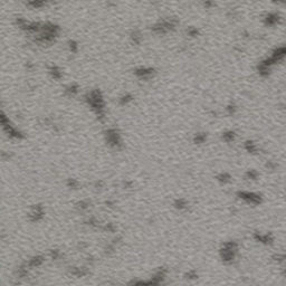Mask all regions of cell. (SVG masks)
<instances>
[{
  "label": "cell",
  "instance_id": "cell-1",
  "mask_svg": "<svg viewBox=\"0 0 286 286\" xmlns=\"http://www.w3.org/2000/svg\"><path fill=\"white\" fill-rule=\"evenodd\" d=\"M238 249V244L236 241H228L224 244L221 250H220V256L225 263H233L235 259L236 253Z\"/></svg>",
  "mask_w": 286,
  "mask_h": 286
},
{
  "label": "cell",
  "instance_id": "cell-2",
  "mask_svg": "<svg viewBox=\"0 0 286 286\" xmlns=\"http://www.w3.org/2000/svg\"><path fill=\"white\" fill-rule=\"evenodd\" d=\"M237 196L244 200L247 204H252V205H258L261 202V197L259 195H257L255 192H248V191H239L237 193Z\"/></svg>",
  "mask_w": 286,
  "mask_h": 286
},
{
  "label": "cell",
  "instance_id": "cell-3",
  "mask_svg": "<svg viewBox=\"0 0 286 286\" xmlns=\"http://www.w3.org/2000/svg\"><path fill=\"white\" fill-rule=\"evenodd\" d=\"M107 134V141L113 146H117L121 144V140H120V135L117 134L116 130H110Z\"/></svg>",
  "mask_w": 286,
  "mask_h": 286
},
{
  "label": "cell",
  "instance_id": "cell-4",
  "mask_svg": "<svg viewBox=\"0 0 286 286\" xmlns=\"http://www.w3.org/2000/svg\"><path fill=\"white\" fill-rule=\"evenodd\" d=\"M254 238L256 239L257 241L263 243V244H265V245H268V244L273 243V237H272L270 235H268V234L261 235L259 233H255V234H254Z\"/></svg>",
  "mask_w": 286,
  "mask_h": 286
},
{
  "label": "cell",
  "instance_id": "cell-5",
  "mask_svg": "<svg viewBox=\"0 0 286 286\" xmlns=\"http://www.w3.org/2000/svg\"><path fill=\"white\" fill-rule=\"evenodd\" d=\"M152 73H153V69H151V68H140V69H137V72H135V74H137V76H140V77L148 78L149 76H151V75H152Z\"/></svg>",
  "mask_w": 286,
  "mask_h": 286
},
{
  "label": "cell",
  "instance_id": "cell-6",
  "mask_svg": "<svg viewBox=\"0 0 286 286\" xmlns=\"http://www.w3.org/2000/svg\"><path fill=\"white\" fill-rule=\"evenodd\" d=\"M235 137H236V134L235 132H233V131H227V132H225L222 134V139H224V141H226V142L234 141V140H235Z\"/></svg>",
  "mask_w": 286,
  "mask_h": 286
},
{
  "label": "cell",
  "instance_id": "cell-7",
  "mask_svg": "<svg viewBox=\"0 0 286 286\" xmlns=\"http://www.w3.org/2000/svg\"><path fill=\"white\" fill-rule=\"evenodd\" d=\"M245 149L247 150L248 152H250V153H256L257 152V146L255 143H253V142L250 141H247L246 143H245Z\"/></svg>",
  "mask_w": 286,
  "mask_h": 286
},
{
  "label": "cell",
  "instance_id": "cell-8",
  "mask_svg": "<svg viewBox=\"0 0 286 286\" xmlns=\"http://www.w3.org/2000/svg\"><path fill=\"white\" fill-rule=\"evenodd\" d=\"M187 206H188V202L184 199H177L175 201V207L177 209H184Z\"/></svg>",
  "mask_w": 286,
  "mask_h": 286
},
{
  "label": "cell",
  "instance_id": "cell-9",
  "mask_svg": "<svg viewBox=\"0 0 286 286\" xmlns=\"http://www.w3.org/2000/svg\"><path fill=\"white\" fill-rule=\"evenodd\" d=\"M206 139H207V135H206L205 133H199V134H197L196 137H195L193 142H195L196 144H201V143H204V142L206 141Z\"/></svg>",
  "mask_w": 286,
  "mask_h": 286
},
{
  "label": "cell",
  "instance_id": "cell-10",
  "mask_svg": "<svg viewBox=\"0 0 286 286\" xmlns=\"http://www.w3.org/2000/svg\"><path fill=\"white\" fill-rule=\"evenodd\" d=\"M217 179L220 181V182H224V183H226V182H229L231 179V177L229 173H227V172H225V173H220V175L217 177Z\"/></svg>",
  "mask_w": 286,
  "mask_h": 286
},
{
  "label": "cell",
  "instance_id": "cell-11",
  "mask_svg": "<svg viewBox=\"0 0 286 286\" xmlns=\"http://www.w3.org/2000/svg\"><path fill=\"white\" fill-rule=\"evenodd\" d=\"M245 177L249 180H256L257 177H258V173H257V171H255V170H249L246 172Z\"/></svg>",
  "mask_w": 286,
  "mask_h": 286
},
{
  "label": "cell",
  "instance_id": "cell-12",
  "mask_svg": "<svg viewBox=\"0 0 286 286\" xmlns=\"http://www.w3.org/2000/svg\"><path fill=\"white\" fill-rule=\"evenodd\" d=\"M274 259V261H277V263H284V259H285V256L283 254H275L272 257Z\"/></svg>",
  "mask_w": 286,
  "mask_h": 286
},
{
  "label": "cell",
  "instance_id": "cell-13",
  "mask_svg": "<svg viewBox=\"0 0 286 286\" xmlns=\"http://www.w3.org/2000/svg\"><path fill=\"white\" fill-rule=\"evenodd\" d=\"M186 276H187V278H197V273L195 272V270H191V272H189V273L186 274Z\"/></svg>",
  "mask_w": 286,
  "mask_h": 286
}]
</instances>
